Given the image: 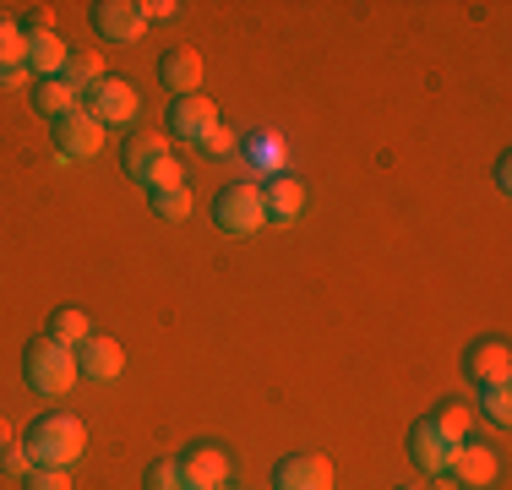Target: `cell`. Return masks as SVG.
Masks as SVG:
<instances>
[{
	"label": "cell",
	"instance_id": "cell-18",
	"mask_svg": "<svg viewBox=\"0 0 512 490\" xmlns=\"http://www.w3.org/2000/svg\"><path fill=\"white\" fill-rule=\"evenodd\" d=\"M262 202H267V218L289 224V218H300V207H306V186L289 180V175H278L273 186H262Z\"/></svg>",
	"mask_w": 512,
	"mask_h": 490
},
{
	"label": "cell",
	"instance_id": "cell-19",
	"mask_svg": "<svg viewBox=\"0 0 512 490\" xmlns=\"http://www.w3.org/2000/svg\"><path fill=\"white\" fill-rule=\"evenodd\" d=\"M50 338L60 343V349L77 354L82 343L93 338V316H88V311H77V305H60V311L50 316Z\"/></svg>",
	"mask_w": 512,
	"mask_h": 490
},
{
	"label": "cell",
	"instance_id": "cell-8",
	"mask_svg": "<svg viewBox=\"0 0 512 490\" xmlns=\"http://www.w3.org/2000/svg\"><path fill=\"white\" fill-rule=\"evenodd\" d=\"M453 447H458V441L447 436L442 425L431 420V414H420V420L409 425V458H414V469L431 474V480H436V474H447V463H453Z\"/></svg>",
	"mask_w": 512,
	"mask_h": 490
},
{
	"label": "cell",
	"instance_id": "cell-23",
	"mask_svg": "<svg viewBox=\"0 0 512 490\" xmlns=\"http://www.w3.org/2000/svg\"><path fill=\"white\" fill-rule=\"evenodd\" d=\"M153 196V213L169 218V224H186L191 218V191L186 186H164V191H148Z\"/></svg>",
	"mask_w": 512,
	"mask_h": 490
},
{
	"label": "cell",
	"instance_id": "cell-27",
	"mask_svg": "<svg viewBox=\"0 0 512 490\" xmlns=\"http://www.w3.org/2000/svg\"><path fill=\"white\" fill-rule=\"evenodd\" d=\"M22 490H71V480H66V469H33L22 480Z\"/></svg>",
	"mask_w": 512,
	"mask_h": 490
},
{
	"label": "cell",
	"instance_id": "cell-26",
	"mask_svg": "<svg viewBox=\"0 0 512 490\" xmlns=\"http://www.w3.org/2000/svg\"><path fill=\"white\" fill-rule=\"evenodd\" d=\"M0 474H11V480H28V474H33V458H28V447H22V441H11V447L6 452H0Z\"/></svg>",
	"mask_w": 512,
	"mask_h": 490
},
{
	"label": "cell",
	"instance_id": "cell-3",
	"mask_svg": "<svg viewBox=\"0 0 512 490\" xmlns=\"http://www.w3.org/2000/svg\"><path fill=\"white\" fill-rule=\"evenodd\" d=\"M120 164H126V175L137 180V186H148V191L186 186V175H180V158L169 153L164 137H131L126 147H120Z\"/></svg>",
	"mask_w": 512,
	"mask_h": 490
},
{
	"label": "cell",
	"instance_id": "cell-30",
	"mask_svg": "<svg viewBox=\"0 0 512 490\" xmlns=\"http://www.w3.org/2000/svg\"><path fill=\"white\" fill-rule=\"evenodd\" d=\"M256 147H251V158L256 164H278V147H273V137H251Z\"/></svg>",
	"mask_w": 512,
	"mask_h": 490
},
{
	"label": "cell",
	"instance_id": "cell-34",
	"mask_svg": "<svg viewBox=\"0 0 512 490\" xmlns=\"http://www.w3.org/2000/svg\"><path fill=\"white\" fill-rule=\"evenodd\" d=\"M393 490H425V485H393Z\"/></svg>",
	"mask_w": 512,
	"mask_h": 490
},
{
	"label": "cell",
	"instance_id": "cell-31",
	"mask_svg": "<svg viewBox=\"0 0 512 490\" xmlns=\"http://www.w3.org/2000/svg\"><path fill=\"white\" fill-rule=\"evenodd\" d=\"M496 191H512V158H496Z\"/></svg>",
	"mask_w": 512,
	"mask_h": 490
},
{
	"label": "cell",
	"instance_id": "cell-35",
	"mask_svg": "<svg viewBox=\"0 0 512 490\" xmlns=\"http://www.w3.org/2000/svg\"><path fill=\"white\" fill-rule=\"evenodd\" d=\"M218 490H235V485H218Z\"/></svg>",
	"mask_w": 512,
	"mask_h": 490
},
{
	"label": "cell",
	"instance_id": "cell-10",
	"mask_svg": "<svg viewBox=\"0 0 512 490\" xmlns=\"http://www.w3.org/2000/svg\"><path fill=\"white\" fill-rule=\"evenodd\" d=\"M273 490H333V463L322 452H289L273 469Z\"/></svg>",
	"mask_w": 512,
	"mask_h": 490
},
{
	"label": "cell",
	"instance_id": "cell-25",
	"mask_svg": "<svg viewBox=\"0 0 512 490\" xmlns=\"http://www.w3.org/2000/svg\"><path fill=\"white\" fill-rule=\"evenodd\" d=\"M142 490H191V485H186V474H180L175 458H153L148 474H142Z\"/></svg>",
	"mask_w": 512,
	"mask_h": 490
},
{
	"label": "cell",
	"instance_id": "cell-6",
	"mask_svg": "<svg viewBox=\"0 0 512 490\" xmlns=\"http://www.w3.org/2000/svg\"><path fill=\"white\" fill-rule=\"evenodd\" d=\"M463 376H469L474 387H496L512 376V343L502 333H485L474 338L469 349H463Z\"/></svg>",
	"mask_w": 512,
	"mask_h": 490
},
{
	"label": "cell",
	"instance_id": "cell-9",
	"mask_svg": "<svg viewBox=\"0 0 512 490\" xmlns=\"http://www.w3.org/2000/svg\"><path fill=\"white\" fill-rule=\"evenodd\" d=\"M180 474H186L191 490H218L229 485V452L218 447V441H191L186 452H180Z\"/></svg>",
	"mask_w": 512,
	"mask_h": 490
},
{
	"label": "cell",
	"instance_id": "cell-2",
	"mask_svg": "<svg viewBox=\"0 0 512 490\" xmlns=\"http://www.w3.org/2000/svg\"><path fill=\"white\" fill-rule=\"evenodd\" d=\"M77 354L71 349H60V343L44 333V338H33L28 349H22V382H28L39 398H66L71 387H77Z\"/></svg>",
	"mask_w": 512,
	"mask_h": 490
},
{
	"label": "cell",
	"instance_id": "cell-15",
	"mask_svg": "<svg viewBox=\"0 0 512 490\" xmlns=\"http://www.w3.org/2000/svg\"><path fill=\"white\" fill-rule=\"evenodd\" d=\"M158 82L169 98H191L202 88V55L197 49H164L158 55Z\"/></svg>",
	"mask_w": 512,
	"mask_h": 490
},
{
	"label": "cell",
	"instance_id": "cell-7",
	"mask_svg": "<svg viewBox=\"0 0 512 490\" xmlns=\"http://www.w3.org/2000/svg\"><path fill=\"white\" fill-rule=\"evenodd\" d=\"M496 474H502V463H496V447H485V441H458L453 447V463H447V480L458 490H491Z\"/></svg>",
	"mask_w": 512,
	"mask_h": 490
},
{
	"label": "cell",
	"instance_id": "cell-29",
	"mask_svg": "<svg viewBox=\"0 0 512 490\" xmlns=\"http://www.w3.org/2000/svg\"><path fill=\"white\" fill-rule=\"evenodd\" d=\"M202 153H235V131H229V126H218L213 137L202 142Z\"/></svg>",
	"mask_w": 512,
	"mask_h": 490
},
{
	"label": "cell",
	"instance_id": "cell-16",
	"mask_svg": "<svg viewBox=\"0 0 512 490\" xmlns=\"http://www.w3.org/2000/svg\"><path fill=\"white\" fill-rule=\"evenodd\" d=\"M28 77V33L17 17H0V88H22Z\"/></svg>",
	"mask_w": 512,
	"mask_h": 490
},
{
	"label": "cell",
	"instance_id": "cell-22",
	"mask_svg": "<svg viewBox=\"0 0 512 490\" xmlns=\"http://www.w3.org/2000/svg\"><path fill=\"white\" fill-rule=\"evenodd\" d=\"M474 414H485L491 425H512V387H507V382L480 387V403H474Z\"/></svg>",
	"mask_w": 512,
	"mask_h": 490
},
{
	"label": "cell",
	"instance_id": "cell-14",
	"mask_svg": "<svg viewBox=\"0 0 512 490\" xmlns=\"http://www.w3.org/2000/svg\"><path fill=\"white\" fill-rule=\"evenodd\" d=\"M22 33H28V71H33V77H39V82L60 77L66 60H71V44L60 39L55 28H28V22H22Z\"/></svg>",
	"mask_w": 512,
	"mask_h": 490
},
{
	"label": "cell",
	"instance_id": "cell-5",
	"mask_svg": "<svg viewBox=\"0 0 512 490\" xmlns=\"http://www.w3.org/2000/svg\"><path fill=\"white\" fill-rule=\"evenodd\" d=\"M137 88H131L126 77H104V82H93L88 93H82V109H88L99 126H131V115H137Z\"/></svg>",
	"mask_w": 512,
	"mask_h": 490
},
{
	"label": "cell",
	"instance_id": "cell-21",
	"mask_svg": "<svg viewBox=\"0 0 512 490\" xmlns=\"http://www.w3.org/2000/svg\"><path fill=\"white\" fill-rule=\"evenodd\" d=\"M431 420L442 425L453 441H469V436H474V409H469V403H458V398H442V403L431 409Z\"/></svg>",
	"mask_w": 512,
	"mask_h": 490
},
{
	"label": "cell",
	"instance_id": "cell-24",
	"mask_svg": "<svg viewBox=\"0 0 512 490\" xmlns=\"http://www.w3.org/2000/svg\"><path fill=\"white\" fill-rule=\"evenodd\" d=\"M60 77H66L77 93H88L93 82H104V60L99 55H77V49H71V60H66V71H60Z\"/></svg>",
	"mask_w": 512,
	"mask_h": 490
},
{
	"label": "cell",
	"instance_id": "cell-32",
	"mask_svg": "<svg viewBox=\"0 0 512 490\" xmlns=\"http://www.w3.org/2000/svg\"><path fill=\"white\" fill-rule=\"evenodd\" d=\"M425 490H458V485H453V480H447V474H436V480H431V485H425Z\"/></svg>",
	"mask_w": 512,
	"mask_h": 490
},
{
	"label": "cell",
	"instance_id": "cell-20",
	"mask_svg": "<svg viewBox=\"0 0 512 490\" xmlns=\"http://www.w3.org/2000/svg\"><path fill=\"white\" fill-rule=\"evenodd\" d=\"M33 109H39V115H50V120H60V115H71V109H82V93L71 88L66 77H50V82H39Z\"/></svg>",
	"mask_w": 512,
	"mask_h": 490
},
{
	"label": "cell",
	"instance_id": "cell-1",
	"mask_svg": "<svg viewBox=\"0 0 512 490\" xmlns=\"http://www.w3.org/2000/svg\"><path fill=\"white\" fill-rule=\"evenodd\" d=\"M22 447H28L33 469H71L88 447V431H82L77 414H39V420L22 431Z\"/></svg>",
	"mask_w": 512,
	"mask_h": 490
},
{
	"label": "cell",
	"instance_id": "cell-12",
	"mask_svg": "<svg viewBox=\"0 0 512 490\" xmlns=\"http://www.w3.org/2000/svg\"><path fill=\"white\" fill-rule=\"evenodd\" d=\"M55 126V147H60V158H93L104 147V126L88 115V109H71V115H60L50 120Z\"/></svg>",
	"mask_w": 512,
	"mask_h": 490
},
{
	"label": "cell",
	"instance_id": "cell-13",
	"mask_svg": "<svg viewBox=\"0 0 512 490\" xmlns=\"http://www.w3.org/2000/svg\"><path fill=\"white\" fill-rule=\"evenodd\" d=\"M88 17H93V28H99V39H109V44H137L142 28H148L137 0H99Z\"/></svg>",
	"mask_w": 512,
	"mask_h": 490
},
{
	"label": "cell",
	"instance_id": "cell-4",
	"mask_svg": "<svg viewBox=\"0 0 512 490\" xmlns=\"http://www.w3.org/2000/svg\"><path fill=\"white\" fill-rule=\"evenodd\" d=\"M213 224L224 229V235L246 240L256 229L267 224V202H262V186H251V180H235V186H224L213 196Z\"/></svg>",
	"mask_w": 512,
	"mask_h": 490
},
{
	"label": "cell",
	"instance_id": "cell-28",
	"mask_svg": "<svg viewBox=\"0 0 512 490\" xmlns=\"http://www.w3.org/2000/svg\"><path fill=\"white\" fill-rule=\"evenodd\" d=\"M137 11H142V22H169V17H180L175 0H137Z\"/></svg>",
	"mask_w": 512,
	"mask_h": 490
},
{
	"label": "cell",
	"instance_id": "cell-11",
	"mask_svg": "<svg viewBox=\"0 0 512 490\" xmlns=\"http://www.w3.org/2000/svg\"><path fill=\"white\" fill-rule=\"evenodd\" d=\"M224 126V120H218V109L207 104V98H169V131H175V142H207L213 137V131Z\"/></svg>",
	"mask_w": 512,
	"mask_h": 490
},
{
	"label": "cell",
	"instance_id": "cell-17",
	"mask_svg": "<svg viewBox=\"0 0 512 490\" xmlns=\"http://www.w3.org/2000/svg\"><path fill=\"white\" fill-rule=\"evenodd\" d=\"M77 371L88 376V382H115V376L126 371V354H120V343H115V338L93 333V338L77 349Z\"/></svg>",
	"mask_w": 512,
	"mask_h": 490
},
{
	"label": "cell",
	"instance_id": "cell-33",
	"mask_svg": "<svg viewBox=\"0 0 512 490\" xmlns=\"http://www.w3.org/2000/svg\"><path fill=\"white\" fill-rule=\"evenodd\" d=\"M6 447H11V425L0 420V452H6Z\"/></svg>",
	"mask_w": 512,
	"mask_h": 490
}]
</instances>
